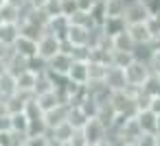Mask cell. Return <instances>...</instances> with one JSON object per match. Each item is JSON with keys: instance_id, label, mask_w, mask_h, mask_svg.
I'll list each match as a JSON object with an SVG mask.
<instances>
[{"instance_id": "32", "label": "cell", "mask_w": 160, "mask_h": 146, "mask_svg": "<svg viewBox=\"0 0 160 146\" xmlns=\"http://www.w3.org/2000/svg\"><path fill=\"white\" fill-rule=\"evenodd\" d=\"M147 29L153 35V39H160V11H151V16L147 18Z\"/></svg>"}, {"instance_id": "34", "label": "cell", "mask_w": 160, "mask_h": 146, "mask_svg": "<svg viewBox=\"0 0 160 146\" xmlns=\"http://www.w3.org/2000/svg\"><path fill=\"white\" fill-rule=\"evenodd\" d=\"M70 146H88V137L83 133V129H77L75 135L70 137Z\"/></svg>"}, {"instance_id": "7", "label": "cell", "mask_w": 160, "mask_h": 146, "mask_svg": "<svg viewBox=\"0 0 160 146\" xmlns=\"http://www.w3.org/2000/svg\"><path fill=\"white\" fill-rule=\"evenodd\" d=\"M72 63H75V57L70 52H66V50H59L53 59L46 61V70L48 72H57V74H68Z\"/></svg>"}, {"instance_id": "16", "label": "cell", "mask_w": 160, "mask_h": 146, "mask_svg": "<svg viewBox=\"0 0 160 146\" xmlns=\"http://www.w3.org/2000/svg\"><path fill=\"white\" fill-rule=\"evenodd\" d=\"M13 48H16V52H20V55H22V57H27V59L38 57V39H31V37L20 35V37H18V42L13 44Z\"/></svg>"}, {"instance_id": "13", "label": "cell", "mask_w": 160, "mask_h": 146, "mask_svg": "<svg viewBox=\"0 0 160 146\" xmlns=\"http://www.w3.org/2000/svg\"><path fill=\"white\" fill-rule=\"evenodd\" d=\"M136 120H138L142 133H156L158 131V113H153L151 109H140L136 113Z\"/></svg>"}, {"instance_id": "35", "label": "cell", "mask_w": 160, "mask_h": 146, "mask_svg": "<svg viewBox=\"0 0 160 146\" xmlns=\"http://www.w3.org/2000/svg\"><path fill=\"white\" fill-rule=\"evenodd\" d=\"M44 9H46V13H48L51 18L59 16V13H62V0H48V5H46Z\"/></svg>"}, {"instance_id": "44", "label": "cell", "mask_w": 160, "mask_h": 146, "mask_svg": "<svg viewBox=\"0 0 160 146\" xmlns=\"http://www.w3.org/2000/svg\"><path fill=\"white\" fill-rule=\"evenodd\" d=\"M0 24H2V16H0Z\"/></svg>"}, {"instance_id": "23", "label": "cell", "mask_w": 160, "mask_h": 146, "mask_svg": "<svg viewBox=\"0 0 160 146\" xmlns=\"http://www.w3.org/2000/svg\"><path fill=\"white\" fill-rule=\"evenodd\" d=\"M88 120H90V116H88L79 105H70V109H68V122H70L75 129H83V126L88 124Z\"/></svg>"}, {"instance_id": "24", "label": "cell", "mask_w": 160, "mask_h": 146, "mask_svg": "<svg viewBox=\"0 0 160 146\" xmlns=\"http://www.w3.org/2000/svg\"><path fill=\"white\" fill-rule=\"evenodd\" d=\"M112 48H116V50H136V42L132 39L129 31H123V33L112 37Z\"/></svg>"}, {"instance_id": "11", "label": "cell", "mask_w": 160, "mask_h": 146, "mask_svg": "<svg viewBox=\"0 0 160 146\" xmlns=\"http://www.w3.org/2000/svg\"><path fill=\"white\" fill-rule=\"evenodd\" d=\"M20 24L18 22H2L0 24V44H7V46H13L20 37Z\"/></svg>"}, {"instance_id": "17", "label": "cell", "mask_w": 160, "mask_h": 146, "mask_svg": "<svg viewBox=\"0 0 160 146\" xmlns=\"http://www.w3.org/2000/svg\"><path fill=\"white\" fill-rule=\"evenodd\" d=\"M68 109H70V105H57L55 109L46 111V113H44V120H46L48 129H53V126L62 124L64 120H68Z\"/></svg>"}, {"instance_id": "12", "label": "cell", "mask_w": 160, "mask_h": 146, "mask_svg": "<svg viewBox=\"0 0 160 146\" xmlns=\"http://www.w3.org/2000/svg\"><path fill=\"white\" fill-rule=\"evenodd\" d=\"M68 76H70V81L86 85V83L90 81V66H88V61H83V59H75V63H72Z\"/></svg>"}, {"instance_id": "5", "label": "cell", "mask_w": 160, "mask_h": 146, "mask_svg": "<svg viewBox=\"0 0 160 146\" xmlns=\"http://www.w3.org/2000/svg\"><path fill=\"white\" fill-rule=\"evenodd\" d=\"M151 16V9L142 0H132L125 5V22L127 24H138V22H147V18Z\"/></svg>"}, {"instance_id": "36", "label": "cell", "mask_w": 160, "mask_h": 146, "mask_svg": "<svg viewBox=\"0 0 160 146\" xmlns=\"http://www.w3.org/2000/svg\"><path fill=\"white\" fill-rule=\"evenodd\" d=\"M138 146H156V133H142L138 137Z\"/></svg>"}, {"instance_id": "20", "label": "cell", "mask_w": 160, "mask_h": 146, "mask_svg": "<svg viewBox=\"0 0 160 146\" xmlns=\"http://www.w3.org/2000/svg\"><path fill=\"white\" fill-rule=\"evenodd\" d=\"M33 94H13V96H7L5 98V103H7V111L9 113H20V111H24L27 109V100L31 98Z\"/></svg>"}, {"instance_id": "15", "label": "cell", "mask_w": 160, "mask_h": 146, "mask_svg": "<svg viewBox=\"0 0 160 146\" xmlns=\"http://www.w3.org/2000/svg\"><path fill=\"white\" fill-rule=\"evenodd\" d=\"M127 31H129L132 39L136 42V46H142V44H151V42H153V35L149 33V29H147V24H145V22L129 24V26H127Z\"/></svg>"}, {"instance_id": "40", "label": "cell", "mask_w": 160, "mask_h": 146, "mask_svg": "<svg viewBox=\"0 0 160 146\" xmlns=\"http://www.w3.org/2000/svg\"><path fill=\"white\" fill-rule=\"evenodd\" d=\"M2 72H7V57L0 55V74H2Z\"/></svg>"}, {"instance_id": "39", "label": "cell", "mask_w": 160, "mask_h": 146, "mask_svg": "<svg viewBox=\"0 0 160 146\" xmlns=\"http://www.w3.org/2000/svg\"><path fill=\"white\" fill-rule=\"evenodd\" d=\"M149 9L151 11H160V0H149Z\"/></svg>"}, {"instance_id": "8", "label": "cell", "mask_w": 160, "mask_h": 146, "mask_svg": "<svg viewBox=\"0 0 160 146\" xmlns=\"http://www.w3.org/2000/svg\"><path fill=\"white\" fill-rule=\"evenodd\" d=\"M90 37H92V29L90 26H81V24H72L70 22V31H68L66 39L72 46H90Z\"/></svg>"}, {"instance_id": "22", "label": "cell", "mask_w": 160, "mask_h": 146, "mask_svg": "<svg viewBox=\"0 0 160 146\" xmlns=\"http://www.w3.org/2000/svg\"><path fill=\"white\" fill-rule=\"evenodd\" d=\"M35 96H38V103L44 109V113L51 111V109H55L57 105H64L62 98H59V94H57V89H51V92H44V94H35Z\"/></svg>"}, {"instance_id": "45", "label": "cell", "mask_w": 160, "mask_h": 146, "mask_svg": "<svg viewBox=\"0 0 160 146\" xmlns=\"http://www.w3.org/2000/svg\"><path fill=\"white\" fill-rule=\"evenodd\" d=\"M142 2H147V5H149V0H142Z\"/></svg>"}, {"instance_id": "26", "label": "cell", "mask_w": 160, "mask_h": 146, "mask_svg": "<svg viewBox=\"0 0 160 146\" xmlns=\"http://www.w3.org/2000/svg\"><path fill=\"white\" fill-rule=\"evenodd\" d=\"M29 126H31V118L20 111V113H11V131H18V133H29Z\"/></svg>"}, {"instance_id": "4", "label": "cell", "mask_w": 160, "mask_h": 146, "mask_svg": "<svg viewBox=\"0 0 160 146\" xmlns=\"http://www.w3.org/2000/svg\"><path fill=\"white\" fill-rule=\"evenodd\" d=\"M62 50V37H57L55 33H51V31H46L40 39H38V57H42V59H53L57 52Z\"/></svg>"}, {"instance_id": "28", "label": "cell", "mask_w": 160, "mask_h": 146, "mask_svg": "<svg viewBox=\"0 0 160 146\" xmlns=\"http://www.w3.org/2000/svg\"><path fill=\"white\" fill-rule=\"evenodd\" d=\"M90 16L94 20L97 26H103V22L108 20V7H105V0H97L94 7L90 9Z\"/></svg>"}, {"instance_id": "2", "label": "cell", "mask_w": 160, "mask_h": 146, "mask_svg": "<svg viewBox=\"0 0 160 146\" xmlns=\"http://www.w3.org/2000/svg\"><path fill=\"white\" fill-rule=\"evenodd\" d=\"M83 133L88 137V146H108V133L110 126H105L99 118H90L83 126Z\"/></svg>"}, {"instance_id": "41", "label": "cell", "mask_w": 160, "mask_h": 146, "mask_svg": "<svg viewBox=\"0 0 160 146\" xmlns=\"http://www.w3.org/2000/svg\"><path fill=\"white\" fill-rule=\"evenodd\" d=\"M7 2H9V0H0V9H2V7H5Z\"/></svg>"}, {"instance_id": "29", "label": "cell", "mask_w": 160, "mask_h": 146, "mask_svg": "<svg viewBox=\"0 0 160 146\" xmlns=\"http://www.w3.org/2000/svg\"><path fill=\"white\" fill-rule=\"evenodd\" d=\"M88 66H90V81H103L110 70V63H101V61H88Z\"/></svg>"}, {"instance_id": "30", "label": "cell", "mask_w": 160, "mask_h": 146, "mask_svg": "<svg viewBox=\"0 0 160 146\" xmlns=\"http://www.w3.org/2000/svg\"><path fill=\"white\" fill-rule=\"evenodd\" d=\"M51 89H55V83H53V79H51L48 70H44V72H40V74H38L35 94H44V92H51Z\"/></svg>"}, {"instance_id": "3", "label": "cell", "mask_w": 160, "mask_h": 146, "mask_svg": "<svg viewBox=\"0 0 160 146\" xmlns=\"http://www.w3.org/2000/svg\"><path fill=\"white\" fill-rule=\"evenodd\" d=\"M125 72H127V81H129L132 87H142V85L147 83V79L153 74L151 68H149V63H147L145 59H134V61L125 68Z\"/></svg>"}, {"instance_id": "21", "label": "cell", "mask_w": 160, "mask_h": 146, "mask_svg": "<svg viewBox=\"0 0 160 146\" xmlns=\"http://www.w3.org/2000/svg\"><path fill=\"white\" fill-rule=\"evenodd\" d=\"M127 26H129V24L125 22V18H108L101 29H103V33H105L108 37H114V35L127 31Z\"/></svg>"}, {"instance_id": "33", "label": "cell", "mask_w": 160, "mask_h": 146, "mask_svg": "<svg viewBox=\"0 0 160 146\" xmlns=\"http://www.w3.org/2000/svg\"><path fill=\"white\" fill-rule=\"evenodd\" d=\"M77 9H79V0H62V13L64 16L70 18Z\"/></svg>"}, {"instance_id": "43", "label": "cell", "mask_w": 160, "mask_h": 146, "mask_svg": "<svg viewBox=\"0 0 160 146\" xmlns=\"http://www.w3.org/2000/svg\"><path fill=\"white\" fill-rule=\"evenodd\" d=\"M2 100H5V96H2V92H0V103H2Z\"/></svg>"}, {"instance_id": "37", "label": "cell", "mask_w": 160, "mask_h": 146, "mask_svg": "<svg viewBox=\"0 0 160 146\" xmlns=\"http://www.w3.org/2000/svg\"><path fill=\"white\" fill-rule=\"evenodd\" d=\"M11 131V113H0V133Z\"/></svg>"}, {"instance_id": "10", "label": "cell", "mask_w": 160, "mask_h": 146, "mask_svg": "<svg viewBox=\"0 0 160 146\" xmlns=\"http://www.w3.org/2000/svg\"><path fill=\"white\" fill-rule=\"evenodd\" d=\"M38 74L35 70L27 68L18 74V92L20 94H35V83H38Z\"/></svg>"}, {"instance_id": "14", "label": "cell", "mask_w": 160, "mask_h": 146, "mask_svg": "<svg viewBox=\"0 0 160 146\" xmlns=\"http://www.w3.org/2000/svg\"><path fill=\"white\" fill-rule=\"evenodd\" d=\"M46 31H51V33H55L57 37L66 39V35H68V31H70V18H68V16H64V13H59V16L51 18V22H48Z\"/></svg>"}, {"instance_id": "31", "label": "cell", "mask_w": 160, "mask_h": 146, "mask_svg": "<svg viewBox=\"0 0 160 146\" xmlns=\"http://www.w3.org/2000/svg\"><path fill=\"white\" fill-rule=\"evenodd\" d=\"M108 18H123L125 16V0H105Z\"/></svg>"}, {"instance_id": "18", "label": "cell", "mask_w": 160, "mask_h": 146, "mask_svg": "<svg viewBox=\"0 0 160 146\" xmlns=\"http://www.w3.org/2000/svg\"><path fill=\"white\" fill-rule=\"evenodd\" d=\"M0 92H2V96L7 98V96H13V94H18V76L13 74V72H2L0 74Z\"/></svg>"}, {"instance_id": "38", "label": "cell", "mask_w": 160, "mask_h": 146, "mask_svg": "<svg viewBox=\"0 0 160 146\" xmlns=\"http://www.w3.org/2000/svg\"><path fill=\"white\" fill-rule=\"evenodd\" d=\"M149 109H151L153 113H158V116H160V96H151V103H149Z\"/></svg>"}, {"instance_id": "42", "label": "cell", "mask_w": 160, "mask_h": 146, "mask_svg": "<svg viewBox=\"0 0 160 146\" xmlns=\"http://www.w3.org/2000/svg\"><path fill=\"white\" fill-rule=\"evenodd\" d=\"M156 133H160V116H158V131Z\"/></svg>"}, {"instance_id": "27", "label": "cell", "mask_w": 160, "mask_h": 146, "mask_svg": "<svg viewBox=\"0 0 160 146\" xmlns=\"http://www.w3.org/2000/svg\"><path fill=\"white\" fill-rule=\"evenodd\" d=\"M97 118H99L105 126H112V122H114V118H116V109L112 107V103H110V100H108V103H101Z\"/></svg>"}, {"instance_id": "25", "label": "cell", "mask_w": 160, "mask_h": 146, "mask_svg": "<svg viewBox=\"0 0 160 146\" xmlns=\"http://www.w3.org/2000/svg\"><path fill=\"white\" fill-rule=\"evenodd\" d=\"M136 59V52L134 50H112V66H118V68H127L132 61Z\"/></svg>"}, {"instance_id": "6", "label": "cell", "mask_w": 160, "mask_h": 146, "mask_svg": "<svg viewBox=\"0 0 160 146\" xmlns=\"http://www.w3.org/2000/svg\"><path fill=\"white\" fill-rule=\"evenodd\" d=\"M75 131H77V129H75L68 120H64L62 124H57V126L48 129L51 146H70V137L75 135Z\"/></svg>"}, {"instance_id": "9", "label": "cell", "mask_w": 160, "mask_h": 146, "mask_svg": "<svg viewBox=\"0 0 160 146\" xmlns=\"http://www.w3.org/2000/svg\"><path fill=\"white\" fill-rule=\"evenodd\" d=\"M112 89H127L129 87V81H127V72L125 68H118V66H110L105 79H103Z\"/></svg>"}, {"instance_id": "19", "label": "cell", "mask_w": 160, "mask_h": 146, "mask_svg": "<svg viewBox=\"0 0 160 146\" xmlns=\"http://www.w3.org/2000/svg\"><path fill=\"white\" fill-rule=\"evenodd\" d=\"M20 33L24 35V37H31V39H40L44 33H46V26H42V24H38L35 20H22L20 22Z\"/></svg>"}, {"instance_id": "1", "label": "cell", "mask_w": 160, "mask_h": 146, "mask_svg": "<svg viewBox=\"0 0 160 146\" xmlns=\"http://www.w3.org/2000/svg\"><path fill=\"white\" fill-rule=\"evenodd\" d=\"M136 87H127V89H114L112 92V107L116 109V113H129V116H136L138 113V107H136V96H134Z\"/></svg>"}]
</instances>
